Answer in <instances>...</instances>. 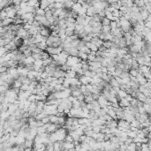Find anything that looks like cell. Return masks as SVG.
Wrapping results in <instances>:
<instances>
[{"label": "cell", "instance_id": "obj_29", "mask_svg": "<svg viewBox=\"0 0 151 151\" xmlns=\"http://www.w3.org/2000/svg\"><path fill=\"white\" fill-rule=\"evenodd\" d=\"M42 123L44 125V124H48V123H50V119H49V116L48 117H46V118H44V119H42Z\"/></svg>", "mask_w": 151, "mask_h": 151}, {"label": "cell", "instance_id": "obj_25", "mask_svg": "<svg viewBox=\"0 0 151 151\" xmlns=\"http://www.w3.org/2000/svg\"><path fill=\"white\" fill-rule=\"evenodd\" d=\"M129 74H130V76L131 77H136L138 74V70H129Z\"/></svg>", "mask_w": 151, "mask_h": 151}, {"label": "cell", "instance_id": "obj_11", "mask_svg": "<svg viewBox=\"0 0 151 151\" xmlns=\"http://www.w3.org/2000/svg\"><path fill=\"white\" fill-rule=\"evenodd\" d=\"M139 64L137 63V61L133 59L131 63V65H130V70H139Z\"/></svg>", "mask_w": 151, "mask_h": 151}, {"label": "cell", "instance_id": "obj_28", "mask_svg": "<svg viewBox=\"0 0 151 151\" xmlns=\"http://www.w3.org/2000/svg\"><path fill=\"white\" fill-rule=\"evenodd\" d=\"M64 141H68V142H73V138L71 137V135H69V134H67L66 136H65V138H64Z\"/></svg>", "mask_w": 151, "mask_h": 151}, {"label": "cell", "instance_id": "obj_27", "mask_svg": "<svg viewBox=\"0 0 151 151\" xmlns=\"http://www.w3.org/2000/svg\"><path fill=\"white\" fill-rule=\"evenodd\" d=\"M126 149H127V145H125V143H123V144H120V145H119V151H126Z\"/></svg>", "mask_w": 151, "mask_h": 151}, {"label": "cell", "instance_id": "obj_13", "mask_svg": "<svg viewBox=\"0 0 151 151\" xmlns=\"http://www.w3.org/2000/svg\"><path fill=\"white\" fill-rule=\"evenodd\" d=\"M109 84L111 85V88H113V89H116V88H119V84L118 83V81L115 80L114 78H112L110 81V82H109Z\"/></svg>", "mask_w": 151, "mask_h": 151}, {"label": "cell", "instance_id": "obj_7", "mask_svg": "<svg viewBox=\"0 0 151 151\" xmlns=\"http://www.w3.org/2000/svg\"><path fill=\"white\" fill-rule=\"evenodd\" d=\"M63 150H64V149H63L62 142L56 141V142L53 143V151H63Z\"/></svg>", "mask_w": 151, "mask_h": 151}, {"label": "cell", "instance_id": "obj_10", "mask_svg": "<svg viewBox=\"0 0 151 151\" xmlns=\"http://www.w3.org/2000/svg\"><path fill=\"white\" fill-rule=\"evenodd\" d=\"M49 119H50V124L58 125V121H59V117H57L56 115H51V116H49Z\"/></svg>", "mask_w": 151, "mask_h": 151}, {"label": "cell", "instance_id": "obj_21", "mask_svg": "<svg viewBox=\"0 0 151 151\" xmlns=\"http://www.w3.org/2000/svg\"><path fill=\"white\" fill-rule=\"evenodd\" d=\"M94 101V99H93V97L91 96V94H89V95H86L84 98V102L86 103H91Z\"/></svg>", "mask_w": 151, "mask_h": 151}, {"label": "cell", "instance_id": "obj_8", "mask_svg": "<svg viewBox=\"0 0 151 151\" xmlns=\"http://www.w3.org/2000/svg\"><path fill=\"white\" fill-rule=\"evenodd\" d=\"M90 42H92L93 44H95L97 48H99V47L103 46V42L102 40H100L98 37H95V38H92V40H91Z\"/></svg>", "mask_w": 151, "mask_h": 151}, {"label": "cell", "instance_id": "obj_14", "mask_svg": "<svg viewBox=\"0 0 151 151\" xmlns=\"http://www.w3.org/2000/svg\"><path fill=\"white\" fill-rule=\"evenodd\" d=\"M126 134H127V137L130 138V139H132V140L134 139V138L137 136V133L134 132V131H131V130H130L129 132H127Z\"/></svg>", "mask_w": 151, "mask_h": 151}, {"label": "cell", "instance_id": "obj_6", "mask_svg": "<svg viewBox=\"0 0 151 151\" xmlns=\"http://www.w3.org/2000/svg\"><path fill=\"white\" fill-rule=\"evenodd\" d=\"M105 126L107 128H110V129H113V128H117L118 127V120H114V119H111V121L107 122L105 124Z\"/></svg>", "mask_w": 151, "mask_h": 151}, {"label": "cell", "instance_id": "obj_2", "mask_svg": "<svg viewBox=\"0 0 151 151\" xmlns=\"http://www.w3.org/2000/svg\"><path fill=\"white\" fill-rule=\"evenodd\" d=\"M81 59H78L77 57H71V56H69L68 59H67V60H66V64H68L70 67H73V66H75L77 64H79V63L81 62Z\"/></svg>", "mask_w": 151, "mask_h": 151}, {"label": "cell", "instance_id": "obj_4", "mask_svg": "<svg viewBox=\"0 0 151 151\" xmlns=\"http://www.w3.org/2000/svg\"><path fill=\"white\" fill-rule=\"evenodd\" d=\"M39 34L42 35V37H44V38H48L50 36V34H51V31H50V28H42L39 31Z\"/></svg>", "mask_w": 151, "mask_h": 151}, {"label": "cell", "instance_id": "obj_12", "mask_svg": "<svg viewBox=\"0 0 151 151\" xmlns=\"http://www.w3.org/2000/svg\"><path fill=\"white\" fill-rule=\"evenodd\" d=\"M140 125H141V124H140V122L137 120V119H133L131 123H130V126H131L132 128L140 129Z\"/></svg>", "mask_w": 151, "mask_h": 151}, {"label": "cell", "instance_id": "obj_1", "mask_svg": "<svg viewBox=\"0 0 151 151\" xmlns=\"http://www.w3.org/2000/svg\"><path fill=\"white\" fill-rule=\"evenodd\" d=\"M119 130L124 132V133H127L131 130V126H130V123L126 122L125 120H118V127Z\"/></svg>", "mask_w": 151, "mask_h": 151}, {"label": "cell", "instance_id": "obj_15", "mask_svg": "<svg viewBox=\"0 0 151 151\" xmlns=\"http://www.w3.org/2000/svg\"><path fill=\"white\" fill-rule=\"evenodd\" d=\"M45 11L41 9L40 7L37 9H35V12H34V15H38V16H44Z\"/></svg>", "mask_w": 151, "mask_h": 151}, {"label": "cell", "instance_id": "obj_17", "mask_svg": "<svg viewBox=\"0 0 151 151\" xmlns=\"http://www.w3.org/2000/svg\"><path fill=\"white\" fill-rule=\"evenodd\" d=\"M81 5L80 4H78V3L77 2H75L74 3V4H73V7H72V11H73V12H78V11L80 10V9H81Z\"/></svg>", "mask_w": 151, "mask_h": 151}, {"label": "cell", "instance_id": "obj_23", "mask_svg": "<svg viewBox=\"0 0 151 151\" xmlns=\"http://www.w3.org/2000/svg\"><path fill=\"white\" fill-rule=\"evenodd\" d=\"M111 45H112V43H111V42H109V41H104V42H103V47H104L106 50L111 49Z\"/></svg>", "mask_w": 151, "mask_h": 151}, {"label": "cell", "instance_id": "obj_22", "mask_svg": "<svg viewBox=\"0 0 151 151\" xmlns=\"http://www.w3.org/2000/svg\"><path fill=\"white\" fill-rule=\"evenodd\" d=\"M83 31L87 34H89L92 33V28H91L89 25H87V26H85L84 28H83Z\"/></svg>", "mask_w": 151, "mask_h": 151}, {"label": "cell", "instance_id": "obj_9", "mask_svg": "<svg viewBox=\"0 0 151 151\" xmlns=\"http://www.w3.org/2000/svg\"><path fill=\"white\" fill-rule=\"evenodd\" d=\"M24 147L25 149H33L34 147V141L32 140H27L24 142Z\"/></svg>", "mask_w": 151, "mask_h": 151}, {"label": "cell", "instance_id": "obj_3", "mask_svg": "<svg viewBox=\"0 0 151 151\" xmlns=\"http://www.w3.org/2000/svg\"><path fill=\"white\" fill-rule=\"evenodd\" d=\"M96 102L99 106H100V108H105V107L107 106H111V103H110L109 102L107 101V99L105 98V97H103V95H100Z\"/></svg>", "mask_w": 151, "mask_h": 151}, {"label": "cell", "instance_id": "obj_26", "mask_svg": "<svg viewBox=\"0 0 151 151\" xmlns=\"http://www.w3.org/2000/svg\"><path fill=\"white\" fill-rule=\"evenodd\" d=\"M73 109H81V103L78 101H75L74 103H73Z\"/></svg>", "mask_w": 151, "mask_h": 151}, {"label": "cell", "instance_id": "obj_24", "mask_svg": "<svg viewBox=\"0 0 151 151\" xmlns=\"http://www.w3.org/2000/svg\"><path fill=\"white\" fill-rule=\"evenodd\" d=\"M126 151H136V149H135V143L132 142L131 144L127 145Z\"/></svg>", "mask_w": 151, "mask_h": 151}, {"label": "cell", "instance_id": "obj_20", "mask_svg": "<svg viewBox=\"0 0 151 151\" xmlns=\"http://www.w3.org/2000/svg\"><path fill=\"white\" fill-rule=\"evenodd\" d=\"M111 28L110 26H102V32L104 33V34H108V33H111Z\"/></svg>", "mask_w": 151, "mask_h": 151}, {"label": "cell", "instance_id": "obj_16", "mask_svg": "<svg viewBox=\"0 0 151 151\" xmlns=\"http://www.w3.org/2000/svg\"><path fill=\"white\" fill-rule=\"evenodd\" d=\"M110 23H111V21L105 17L101 19V25L102 26H110Z\"/></svg>", "mask_w": 151, "mask_h": 151}, {"label": "cell", "instance_id": "obj_5", "mask_svg": "<svg viewBox=\"0 0 151 151\" xmlns=\"http://www.w3.org/2000/svg\"><path fill=\"white\" fill-rule=\"evenodd\" d=\"M62 146L64 150H71L74 149V144L73 142H68V141H62Z\"/></svg>", "mask_w": 151, "mask_h": 151}, {"label": "cell", "instance_id": "obj_18", "mask_svg": "<svg viewBox=\"0 0 151 151\" xmlns=\"http://www.w3.org/2000/svg\"><path fill=\"white\" fill-rule=\"evenodd\" d=\"M143 109H144V111H145L146 114L150 115V113H151V106L150 105L144 103V104H143Z\"/></svg>", "mask_w": 151, "mask_h": 151}, {"label": "cell", "instance_id": "obj_19", "mask_svg": "<svg viewBox=\"0 0 151 151\" xmlns=\"http://www.w3.org/2000/svg\"><path fill=\"white\" fill-rule=\"evenodd\" d=\"M44 16H45V18H46L47 20H49V19L52 18V17H53V12H51V11L49 10V9H47V10H45Z\"/></svg>", "mask_w": 151, "mask_h": 151}]
</instances>
